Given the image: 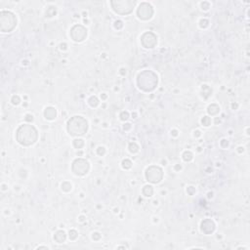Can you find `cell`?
Masks as SVG:
<instances>
[{
  "label": "cell",
  "instance_id": "obj_1",
  "mask_svg": "<svg viewBox=\"0 0 250 250\" xmlns=\"http://www.w3.org/2000/svg\"><path fill=\"white\" fill-rule=\"evenodd\" d=\"M37 139V131L31 125H23L18 129L17 140L23 146H30Z\"/></svg>",
  "mask_w": 250,
  "mask_h": 250
},
{
  "label": "cell",
  "instance_id": "obj_2",
  "mask_svg": "<svg viewBox=\"0 0 250 250\" xmlns=\"http://www.w3.org/2000/svg\"><path fill=\"white\" fill-rule=\"evenodd\" d=\"M88 129L87 121L81 116H73L71 119L69 120L68 123V130L70 134L73 136L83 135L86 133Z\"/></svg>",
  "mask_w": 250,
  "mask_h": 250
},
{
  "label": "cell",
  "instance_id": "obj_3",
  "mask_svg": "<svg viewBox=\"0 0 250 250\" xmlns=\"http://www.w3.org/2000/svg\"><path fill=\"white\" fill-rule=\"evenodd\" d=\"M139 87L145 91H151L155 89L157 84V76L150 70H146L138 76Z\"/></svg>",
  "mask_w": 250,
  "mask_h": 250
},
{
  "label": "cell",
  "instance_id": "obj_4",
  "mask_svg": "<svg viewBox=\"0 0 250 250\" xmlns=\"http://www.w3.org/2000/svg\"><path fill=\"white\" fill-rule=\"evenodd\" d=\"M112 5L113 10L118 14H129L133 10L135 1H112Z\"/></svg>",
  "mask_w": 250,
  "mask_h": 250
},
{
  "label": "cell",
  "instance_id": "obj_5",
  "mask_svg": "<svg viewBox=\"0 0 250 250\" xmlns=\"http://www.w3.org/2000/svg\"><path fill=\"white\" fill-rule=\"evenodd\" d=\"M162 170L159 167L156 166H151L150 168H148L146 172V177L148 181H150L152 183H158L160 182L162 179Z\"/></svg>",
  "mask_w": 250,
  "mask_h": 250
},
{
  "label": "cell",
  "instance_id": "obj_6",
  "mask_svg": "<svg viewBox=\"0 0 250 250\" xmlns=\"http://www.w3.org/2000/svg\"><path fill=\"white\" fill-rule=\"evenodd\" d=\"M88 170H89V164L86 160L81 159V158L74 160L73 164V171L74 174L81 176V175L86 174V173L88 172Z\"/></svg>",
  "mask_w": 250,
  "mask_h": 250
},
{
  "label": "cell",
  "instance_id": "obj_7",
  "mask_svg": "<svg viewBox=\"0 0 250 250\" xmlns=\"http://www.w3.org/2000/svg\"><path fill=\"white\" fill-rule=\"evenodd\" d=\"M0 20H1V26L5 25V23H8V31L12 30L17 23L15 16L10 12H1Z\"/></svg>",
  "mask_w": 250,
  "mask_h": 250
},
{
  "label": "cell",
  "instance_id": "obj_8",
  "mask_svg": "<svg viewBox=\"0 0 250 250\" xmlns=\"http://www.w3.org/2000/svg\"><path fill=\"white\" fill-rule=\"evenodd\" d=\"M152 7L148 3H142L138 9V16L142 20H148L152 16Z\"/></svg>",
  "mask_w": 250,
  "mask_h": 250
},
{
  "label": "cell",
  "instance_id": "obj_9",
  "mask_svg": "<svg viewBox=\"0 0 250 250\" xmlns=\"http://www.w3.org/2000/svg\"><path fill=\"white\" fill-rule=\"evenodd\" d=\"M70 35L74 41H82L87 35V30L82 26H75L71 30Z\"/></svg>",
  "mask_w": 250,
  "mask_h": 250
},
{
  "label": "cell",
  "instance_id": "obj_10",
  "mask_svg": "<svg viewBox=\"0 0 250 250\" xmlns=\"http://www.w3.org/2000/svg\"><path fill=\"white\" fill-rule=\"evenodd\" d=\"M142 43L146 48H152L156 44V36L152 32H147L142 36Z\"/></svg>",
  "mask_w": 250,
  "mask_h": 250
},
{
  "label": "cell",
  "instance_id": "obj_11",
  "mask_svg": "<svg viewBox=\"0 0 250 250\" xmlns=\"http://www.w3.org/2000/svg\"><path fill=\"white\" fill-rule=\"evenodd\" d=\"M214 229H215V225L212 221L209 219H206L201 223V230H202V232H204L205 234L212 233Z\"/></svg>",
  "mask_w": 250,
  "mask_h": 250
},
{
  "label": "cell",
  "instance_id": "obj_12",
  "mask_svg": "<svg viewBox=\"0 0 250 250\" xmlns=\"http://www.w3.org/2000/svg\"><path fill=\"white\" fill-rule=\"evenodd\" d=\"M44 115L47 119H54L57 115L56 109L54 108H47L44 112Z\"/></svg>",
  "mask_w": 250,
  "mask_h": 250
},
{
  "label": "cell",
  "instance_id": "obj_13",
  "mask_svg": "<svg viewBox=\"0 0 250 250\" xmlns=\"http://www.w3.org/2000/svg\"><path fill=\"white\" fill-rule=\"evenodd\" d=\"M54 238L57 242H62V241H65V239H66V233L64 232V230H59V232H57L56 234L54 235Z\"/></svg>",
  "mask_w": 250,
  "mask_h": 250
},
{
  "label": "cell",
  "instance_id": "obj_14",
  "mask_svg": "<svg viewBox=\"0 0 250 250\" xmlns=\"http://www.w3.org/2000/svg\"><path fill=\"white\" fill-rule=\"evenodd\" d=\"M143 193L146 196H151L153 193V190H152V188L151 186H146L145 188H144Z\"/></svg>",
  "mask_w": 250,
  "mask_h": 250
},
{
  "label": "cell",
  "instance_id": "obj_15",
  "mask_svg": "<svg viewBox=\"0 0 250 250\" xmlns=\"http://www.w3.org/2000/svg\"><path fill=\"white\" fill-rule=\"evenodd\" d=\"M183 158H184V160L186 161H190L191 158H193V155H191L190 152H184V155H183Z\"/></svg>",
  "mask_w": 250,
  "mask_h": 250
},
{
  "label": "cell",
  "instance_id": "obj_16",
  "mask_svg": "<svg viewBox=\"0 0 250 250\" xmlns=\"http://www.w3.org/2000/svg\"><path fill=\"white\" fill-rule=\"evenodd\" d=\"M89 104H90L91 105H92V107H96V105H97L99 104L98 99L96 98V97H91L90 100H89Z\"/></svg>",
  "mask_w": 250,
  "mask_h": 250
},
{
  "label": "cell",
  "instance_id": "obj_17",
  "mask_svg": "<svg viewBox=\"0 0 250 250\" xmlns=\"http://www.w3.org/2000/svg\"><path fill=\"white\" fill-rule=\"evenodd\" d=\"M83 144H84V143H83L82 140H74V142H73V145H74L76 148H78L82 147V146H83Z\"/></svg>",
  "mask_w": 250,
  "mask_h": 250
},
{
  "label": "cell",
  "instance_id": "obj_18",
  "mask_svg": "<svg viewBox=\"0 0 250 250\" xmlns=\"http://www.w3.org/2000/svg\"><path fill=\"white\" fill-rule=\"evenodd\" d=\"M129 148H130V152H138V148H139L138 146L136 145L135 143L131 144L130 147H129Z\"/></svg>",
  "mask_w": 250,
  "mask_h": 250
},
{
  "label": "cell",
  "instance_id": "obj_19",
  "mask_svg": "<svg viewBox=\"0 0 250 250\" xmlns=\"http://www.w3.org/2000/svg\"><path fill=\"white\" fill-rule=\"evenodd\" d=\"M122 163H123V167L124 168H130L131 167V161L130 160L126 159V160H124Z\"/></svg>",
  "mask_w": 250,
  "mask_h": 250
},
{
  "label": "cell",
  "instance_id": "obj_20",
  "mask_svg": "<svg viewBox=\"0 0 250 250\" xmlns=\"http://www.w3.org/2000/svg\"><path fill=\"white\" fill-rule=\"evenodd\" d=\"M209 123H210V119H209V117H207V116H204V117H203V119H202V124H203V125H205V126H208Z\"/></svg>",
  "mask_w": 250,
  "mask_h": 250
},
{
  "label": "cell",
  "instance_id": "obj_21",
  "mask_svg": "<svg viewBox=\"0 0 250 250\" xmlns=\"http://www.w3.org/2000/svg\"><path fill=\"white\" fill-rule=\"evenodd\" d=\"M12 102H13V104L18 105L19 103H20V99H19L18 96H14V97L12 98Z\"/></svg>",
  "mask_w": 250,
  "mask_h": 250
},
{
  "label": "cell",
  "instance_id": "obj_22",
  "mask_svg": "<svg viewBox=\"0 0 250 250\" xmlns=\"http://www.w3.org/2000/svg\"><path fill=\"white\" fill-rule=\"evenodd\" d=\"M70 238L71 239H74L76 238V232H75V230H70Z\"/></svg>",
  "mask_w": 250,
  "mask_h": 250
},
{
  "label": "cell",
  "instance_id": "obj_23",
  "mask_svg": "<svg viewBox=\"0 0 250 250\" xmlns=\"http://www.w3.org/2000/svg\"><path fill=\"white\" fill-rule=\"evenodd\" d=\"M128 118V112H122L121 113V119L124 120V119H127Z\"/></svg>",
  "mask_w": 250,
  "mask_h": 250
},
{
  "label": "cell",
  "instance_id": "obj_24",
  "mask_svg": "<svg viewBox=\"0 0 250 250\" xmlns=\"http://www.w3.org/2000/svg\"><path fill=\"white\" fill-rule=\"evenodd\" d=\"M26 119L27 120V121H30V120H31V121H32V119H33V118H32V115H30V114H27V117H26Z\"/></svg>",
  "mask_w": 250,
  "mask_h": 250
}]
</instances>
